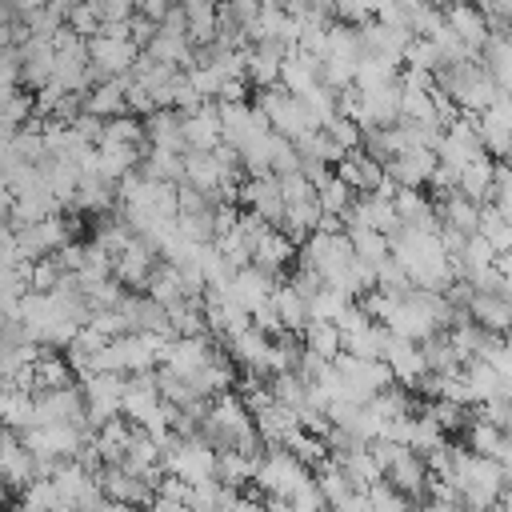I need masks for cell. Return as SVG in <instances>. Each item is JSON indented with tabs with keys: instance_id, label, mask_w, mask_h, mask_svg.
I'll use <instances>...</instances> for the list:
<instances>
[{
	"instance_id": "cell-17",
	"label": "cell",
	"mask_w": 512,
	"mask_h": 512,
	"mask_svg": "<svg viewBox=\"0 0 512 512\" xmlns=\"http://www.w3.org/2000/svg\"><path fill=\"white\" fill-rule=\"evenodd\" d=\"M432 168H436V152L432 148H412V152H400V156L384 160V180H392L396 188H424L432 180Z\"/></svg>"
},
{
	"instance_id": "cell-19",
	"label": "cell",
	"mask_w": 512,
	"mask_h": 512,
	"mask_svg": "<svg viewBox=\"0 0 512 512\" xmlns=\"http://www.w3.org/2000/svg\"><path fill=\"white\" fill-rule=\"evenodd\" d=\"M432 208H436V224L440 228L460 232V236H476L480 232V204H472L468 196L444 192V196H432Z\"/></svg>"
},
{
	"instance_id": "cell-40",
	"label": "cell",
	"mask_w": 512,
	"mask_h": 512,
	"mask_svg": "<svg viewBox=\"0 0 512 512\" xmlns=\"http://www.w3.org/2000/svg\"><path fill=\"white\" fill-rule=\"evenodd\" d=\"M300 336H304V348L316 352L320 360H336L340 356V332H336L332 320H308Z\"/></svg>"
},
{
	"instance_id": "cell-29",
	"label": "cell",
	"mask_w": 512,
	"mask_h": 512,
	"mask_svg": "<svg viewBox=\"0 0 512 512\" xmlns=\"http://www.w3.org/2000/svg\"><path fill=\"white\" fill-rule=\"evenodd\" d=\"M492 184H496V160H472L460 168V180H456V192L468 196L472 204H492Z\"/></svg>"
},
{
	"instance_id": "cell-23",
	"label": "cell",
	"mask_w": 512,
	"mask_h": 512,
	"mask_svg": "<svg viewBox=\"0 0 512 512\" xmlns=\"http://www.w3.org/2000/svg\"><path fill=\"white\" fill-rule=\"evenodd\" d=\"M220 144V112L216 100H204L196 112H184V152H212Z\"/></svg>"
},
{
	"instance_id": "cell-38",
	"label": "cell",
	"mask_w": 512,
	"mask_h": 512,
	"mask_svg": "<svg viewBox=\"0 0 512 512\" xmlns=\"http://www.w3.org/2000/svg\"><path fill=\"white\" fill-rule=\"evenodd\" d=\"M312 192H316L320 212H324V216H332V220H344V212H348V208H352V200H356V192H352L336 172H328Z\"/></svg>"
},
{
	"instance_id": "cell-24",
	"label": "cell",
	"mask_w": 512,
	"mask_h": 512,
	"mask_svg": "<svg viewBox=\"0 0 512 512\" xmlns=\"http://www.w3.org/2000/svg\"><path fill=\"white\" fill-rule=\"evenodd\" d=\"M336 176H340L356 196H364V192H376V188L384 184V164H376L372 156H364L360 148H352V152H344V156L336 160Z\"/></svg>"
},
{
	"instance_id": "cell-53",
	"label": "cell",
	"mask_w": 512,
	"mask_h": 512,
	"mask_svg": "<svg viewBox=\"0 0 512 512\" xmlns=\"http://www.w3.org/2000/svg\"><path fill=\"white\" fill-rule=\"evenodd\" d=\"M508 168H512V160H508Z\"/></svg>"
},
{
	"instance_id": "cell-39",
	"label": "cell",
	"mask_w": 512,
	"mask_h": 512,
	"mask_svg": "<svg viewBox=\"0 0 512 512\" xmlns=\"http://www.w3.org/2000/svg\"><path fill=\"white\" fill-rule=\"evenodd\" d=\"M256 460L260 456H244V452L224 448V452H216V480L228 484V488H240V484H248L256 476Z\"/></svg>"
},
{
	"instance_id": "cell-41",
	"label": "cell",
	"mask_w": 512,
	"mask_h": 512,
	"mask_svg": "<svg viewBox=\"0 0 512 512\" xmlns=\"http://www.w3.org/2000/svg\"><path fill=\"white\" fill-rule=\"evenodd\" d=\"M364 512H412V504L396 488H388L384 480H376L372 488H364Z\"/></svg>"
},
{
	"instance_id": "cell-7",
	"label": "cell",
	"mask_w": 512,
	"mask_h": 512,
	"mask_svg": "<svg viewBox=\"0 0 512 512\" xmlns=\"http://www.w3.org/2000/svg\"><path fill=\"white\" fill-rule=\"evenodd\" d=\"M140 48L128 40V36H92L88 40V64H92V76L96 80H120L132 72Z\"/></svg>"
},
{
	"instance_id": "cell-10",
	"label": "cell",
	"mask_w": 512,
	"mask_h": 512,
	"mask_svg": "<svg viewBox=\"0 0 512 512\" xmlns=\"http://www.w3.org/2000/svg\"><path fill=\"white\" fill-rule=\"evenodd\" d=\"M104 496L112 504H124V508H144L156 500V476H140V472H128V468H116V464H104L96 472Z\"/></svg>"
},
{
	"instance_id": "cell-8",
	"label": "cell",
	"mask_w": 512,
	"mask_h": 512,
	"mask_svg": "<svg viewBox=\"0 0 512 512\" xmlns=\"http://www.w3.org/2000/svg\"><path fill=\"white\" fill-rule=\"evenodd\" d=\"M216 340L204 332V336H172V340H164V348H160V368H168V372H176V376H196L204 364H212L216 360Z\"/></svg>"
},
{
	"instance_id": "cell-15",
	"label": "cell",
	"mask_w": 512,
	"mask_h": 512,
	"mask_svg": "<svg viewBox=\"0 0 512 512\" xmlns=\"http://www.w3.org/2000/svg\"><path fill=\"white\" fill-rule=\"evenodd\" d=\"M380 360L388 364L392 380H396L400 388H408V392H412V384L428 372V368H424V352H420V344H412V340H404V336H392V332H388V340H384Z\"/></svg>"
},
{
	"instance_id": "cell-32",
	"label": "cell",
	"mask_w": 512,
	"mask_h": 512,
	"mask_svg": "<svg viewBox=\"0 0 512 512\" xmlns=\"http://www.w3.org/2000/svg\"><path fill=\"white\" fill-rule=\"evenodd\" d=\"M480 60H484L496 92L512 96V40L508 36H488V44L480 48Z\"/></svg>"
},
{
	"instance_id": "cell-2",
	"label": "cell",
	"mask_w": 512,
	"mask_h": 512,
	"mask_svg": "<svg viewBox=\"0 0 512 512\" xmlns=\"http://www.w3.org/2000/svg\"><path fill=\"white\" fill-rule=\"evenodd\" d=\"M392 260L404 268L408 284L412 288H424V292H444L452 280H456V268L440 244L436 232H412V228H400L392 240Z\"/></svg>"
},
{
	"instance_id": "cell-35",
	"label": "cell",
	"mask_w": 512,
	"mask_h": 512,
	"mask_svg": "<svg viewBox=\"0 0 512 512\" xmlns=\"http://www.w3.org/2000/svg\"><path fill=\"white\" fill-rule=\"evenodd\" d=\"M320 60L360 64V40H356V28H352V24L332 20V24H328V32H324V52H320Z\"/></svg>"
},
{
	"instance_id": "cell-16",
	"label": "cell",
	"mask_w": 512,
	"mask_h": 512,
	"mask_svg": "<svg viewBox=\"0 0 512 512\" xmlns=\"http://www.w3.org/2000/svg\"><path fill=\"white\" fill-rule=\"evenodd\" d=\"M52 36H24L20 48H16V60H20V80L36 92L44 84H52Z\"/></svg>"
},
{
	"instance_id": "cell-33",
	"label": "cell",
	"mask_w": 512,
	"mask_h": 512,
	"mask_svg": "<svg viewBox=\"0 0 512 512\" xmlns=\"http://www.w3.org/2000/svg\"><path fill=\"white\" fill-rule=\"evenodd\" d=\"M292 148H296V156H300V164H320V168H332L344 152L332 144V136L324 132V128H308L300 140H292Z\"/></svg>"
},
{
	"instance_id": "cell-36",
	"label": "cell",
	"mask_w": 512,
	"mask_h": 512,
	"mask_svg": "<svg viewBox=\"0 0 512 512\" xmlns=\"http://www.w3.org/2000/svg\"><path fill=\"white\" fill-rule=\"evenodd\" d=\"M344 236H348V244H352V256H356L360 264H368V268H380V264L392 256L388 236L376 232V228H352V232H344Z\"/></svg>"
},
{
	"instance_id": "cell-31",
	"label": "cell",
	"mask_w": 512,
	"mask_h": 512,
	"mask_svg": "<svg viewBox=\"0 0 512 512\" xmlns=\"http://www.w3.org/2000/svg\"><path fill=\"white\" fill-rule=\"evenodd\" d=\"M180 12H184V36L192 48H204L216 40V4L208 0H180Z\"/></svg>"
},
{
	"instance_id": "cell-14",
	"label": "cell",
	"mask_w": 512,
	"mask_h": 512,
	"mask_svg": "<svg viewBox=\"0 0 512 512\" xmlns=\"http://www.w3.org/2000/svg\"><path fill=\"white\" fill-rule=\"evenodd\" d=\"M236 204L244 212H256L272 228H280V220H284V196H280V180L276 176H256V180L240 184V200Z\"/></svg>"
},
{
	"instance_id": "cell-45",
	"label": "cell",
	"mask_w": 512,
	"mask_h": 512,
	"mask_svg": "<svg viewBox=\"0 0 512 512\" xmlns=\"http://www.w3.org/2000/svg\"><path fill=\"white\" fill-rule=\"evenodd\" d=\"M476 416L488 420V424L500 428V432H512V400H504V396H496V400H488V404H476Z\"/></svg>"
},
{
	"instance_id": "cell-4",
	"label": "cell",
	"mask_w": 512,
	"mask_h": 512,
	"mask_svg": "<svg viewBox=\"0 0 512 512\" xmlns=\"http://www.w3.org/2000/svg\"><path fill=\"white\" fill-rule=\"evenodd\" d=\"M160 472L176 476L184 484H208V480H216V448H208L200 436H192V440L168 436L164 456H160Z\"/></svg>"
},
{
	"instance_id": "cell-5",
	"label": "cell",
	"mask_w": 512,
	"mask_h": 512,
	"mask_svg": "<svg viewBox=\"0 0 512 512\" xmlns=\"http://www.w3.org/2000/svg\"><path fill=\"white\" fill-rule=\"evenodd\" d=\"M308 480H312V468L288 448H264L256 460V476H252V484L264 496H280V500L292 496L296 488H304Z\"/></svg>"
},
{
	"instance_id": "cell-37",
	"label": "cell",
	"mask_w": 512,
	"mask_h": 512,
	"mask_svg": "<svg viewBox=\"0 0 512 512\" xmlns=\"http://www.w3.org/2000/svg\"><path fill=\"white\" fill-rule=\"evenodd\" d=\"M136 172L148 176V180H156V184H184V156L180 152H156V148H148Z\"/></svg>"
},
{
	"instance_id": "cell-47",
	"label": "cell",
	"mask_w": 512,
	"mask_h": 512,
	"mask_svg": "<svg viewBox=\"0 0 512 512\" xmlns=\"http://www.w3.org/2000/svg\"><path fill=\"white\" fill-rule=\"evenodd\" d=\"M172 8H176V0H136V12H140L144 20H152L156 28H160V20H164Z\"/></svg>"
},
{
	"instance_id": "cell-11",
	"label": "cell",
	"mask_w": 512,
	"mask_h": 512,
	"mask_svg": "<svg viewBox=\"0 0 512 512\" xmlns=\"http://www.w3.org/2000/svg\"><path fill=\"white\" fill-rule=\"evenodd\" d=\"M36 424H84V428H88L84 392H80L76 384H64V388H48V392H36L32 428H36Z\"/></svg>"
},
{
	"instance_id": "cell-12",
	"label": "cell",
	"mask_w": 512,
	"mask_h": 512,
	"mask_svg": "<svg viewBox=\"0 0 512 512\" xmlns=\"http://www.w3.org/2000/svg\"><path fill=\"white\" fill-rule=\"evenodd\" d=\"M36 476H40V468H36V456H32V448L24 444V436H20L16 428L0 424V484H8V488H28Z\"/></svg>"
},
{
	"instance_id": "cell-51",
	"label": "cell",
	"mask_w": 512,
	"mask_h": 512,
	"mask_svg": "<svg viewBox=\"0 0 512 512\" xmlns=\"http://www.w3.org/2000/svg\"><path fill=\"white\" fill-rule=\"evenodd\" d=\"M16 512H28V508H16Z\"/></svg>"
},
{
	"instance_id": "cell-13",
	"label": "cell",
	"mask_w": 512,
	"mask_h": 512,
	"mask_svg": "<svg viewBox=\"0 0 512 512\" xmlns=\"http://www.w3.org/2000/svg\"><path fill=\"white\" fill-rule=\"evenodd\" d=\"M156 264H160V252H156L152 244H144L140 236H132L128 248L112 256V280H116L124 292H128V288H148Z\"/></svg>"
},
{
	"instance_id": "cell-9",
	"label": "cell",
	"mask_w": 512,
	"mask_h": 512,
	"mask_svg": "<svg viewBox=\"0 0 512 512\" xmlns=\"http://www.w3.org/2000/svg\"><path fill=\"white\" fill-rule=\"evenodd\" d=\"M80 392H84L88 424H92V432H96L100 424H108V420H116V416H120L124 376H116V372H92V376H84Z\"/></svg>"
},
{
	"instance_id": "cell-34",
	"label": "cell",
	"mask_w": 512,
	"mask_h": 512,
	"mask_svg": "<svg viewBox=\"0 0 512 512\" xmlns=\"http://www.w3.org/2000/svg\"><path fill=\"white\" fill-rule=\"evenodd\" d=\"M384 340H388V328H384L380 320H368L364 328H356V332L340 336V352H348V356H360V360H380V352H384Z\"/></svg>"
},
{
	"instance_id": "cell-18",
	"label": "cell",
	"mask_w": 512,
	"mask_h": 512,
	"mask_svg": "<svg viewBox=\"0 0 512 512\" xmlns=\"http://www.w3.org/2000/svg\"><path fill=\"white\" fill-rule=\"evenodd\" d=\"M280 280L276 276H268L264 268H256V264H248V268H236L232 272V280H228V296L252 316L260 304H268L272 300V288H276Z\"/></svg>"
},
{
	"instance_id": "cell-25",
	"label": "cell",
	"mask_w": 512,
	"mask_h": 512,
	"mask_svg": "<svg viewBox=\"0 0 512 512\" xmlns=\"http://www.w3.org/2000/svg\"><path fill=\"white\" fill-rule=\"evenodd\" d=\"M392 208H396L400 228H412V232H436V228H440V224H436L432 196H424L420 188H396Z\"/></svg>"
},
{
	"instance_id": "cell-48",
	"label": "cell",
	"mask_w": 512,
	"mask_h": 512,
	"mask_svg": "<svg viewBox=\"0 0 512 512\" xmlns=\"http://www.w3.org/2000/svg\"><path fill=\"white\" fill-rule=\"evenodd\" d=\"M128 36H132V44H136V48H148V40L156 36V24H152V20H144V16L136 12V16L128 20Z\"/></svg>"
},
{
	"instance_id": "cell-26",
	"label": "cell",
	"mask_w": 512,
	"mask_h": 512,
	"mask_svg": "<svg viewBox=\"0 0 512 512\" xmlns=\"http://www.w3.org/2000/svg\"><path fill=\"white\" fill-rule=\"evenodd\" d=\"M468 320L472 324H480L484 332H508L512 328V300L504 296V292H472V300H468Z\"/></svg>"
},
{
	"instance_id": "cell-42",
	"label": "cell",
	"mask_w": 512,
	"mask_h": 512,
	"mask_svg": "<svg viewBox=\"0 0 512 512\" xmlns=\"http://www.w3.org/2000/svg\"><path fill=\"white\" fill-rule=\"evenodd\" d=\"M64 28H72V32L84 36V40H92V36L100 32V12H96V4H92V0H80V4L68 12Z\"/></svg>"
},
{
	"instance_id": "cell-22",
	"label": "cell",
	"mask_w": 512,
	"mask_h": 512,
	"mask_svg": "<svg viewBox=\"0 0 512 512\" xmlns=\"http://www.w3.org/2000/svg\"><path fill=\"white\" fill-rule=\"evenodd\" d=\"M144 140L156 152H180L184 156V112L156 108L152 116H144Z\"/></svg>"
},
{
	"instance_id": "cell-6",
	"label": "cell",
	"mask_w": 512,
	"mask_h": 512,
	"mask_svg": "<svg viewBox=\"0 0 512 512\" xmlns=\"http://www.w3.org/2000/svg\"><path fill=\"white\" fill-rule=\"evenodd\" d=\"M256 108H260V116L268 120V128H272L276 136H284V140H300V136L312 128V120H308L300 96H292L284 84L260 88V92H256Z\"/></svg>"
},
{
	"instance_id": "cell-44",
	"label": "cell",
	"mask_w": 512,
	"mask_h": 512,
	"mask_svg": "<svg viewBox=\"0 0 512 512\" xmlns=\"http://www.w3.org/2000/svg\"><path fill=\"white\" fill-rule=\"evenodd\" d=\"M492 208L512 224V168L496 164V184H492Z\"/></svg>"
},
{
	"instance_id": "cell-43",
	"label": "cell",
	"mask_w": 512,
	"mask_h": 512,
	"mask_svg": "<svg viewBox=\"0 0 512 512\" xmlns=\"http://www.w3.org/2000/svg\"><path fill=\"white\" fill-rule=\"evenodd\" d=\"M324 132L332 136V144H336L340 152L360 148V124H356V120H348V116H332V120L324 124Z\"/></svg>"
},
{
	"instance_id": "cell-1",
	"label": "cell",
	"mask_w": 512,
	"mask_h": 512,
	"mask_svg": "<svg viewBox=\"0 0 512 512\" xmlns=\"http://www.w3.org/2000/svg\"><path fill=\"white\" fill-rule=\"evenodd\" d=\"M16 320L40 348H68L72 336L88 324V304L72 284L56 292H24L16 304Z\"/></svg>"
},
{
	"instance_id": "cell-46",
	"label": "cell",
	"mask_w": 512,
	"mask_h": 512,
	"mask_svg": "<svg viewBox=\"0 0 512 512\" xmlns=\"http://www.w3.org/2000/svg\"><path fill=\"white\" fill-rule=\"evenodd\" d=\"M100 12V24H128L136 16V0H92Z\"/></svg>"
},
{
	"instance_id": "cell-20",
	"label": "cell",
	"mask_w": 512,
	"mask_h": 512,
	"mask_svg": "<svg viewBox=\"0 0 512 512\" xmlns=\"http://www.w3.org/2000/svg\"><path fill=\"white\" fill-rule=\"evenodd\" d=\"M252 264L264 268L268 276L284 280V276L292 272V264H296V244H292L280 228H268V232L260 236V244L252 248Z\"/></svg>"
},
{
	"instance_id": "cell-21",
	"label": "cell",
	"mask_w": 512,
	"mask_h": 512,
	"mask_svg": "<svg viewBox=\"0 0 512 512\" xmlns=\"http://www.w3.org/2000/svg\"><path fill=\"white\" fill-rule=\"evenodd\" d=\"M444 24H448V28L460 36V44L472 48V52H480V48L488 44V20H484V12H480L472 0L448 4V8H444Z\"/></svg>"
},
{
	"instance_id": "cell-52",
	"label": "cell",
	"mask_w": 512,
	"mask_h": 512,
	"mask_svg": "<svg viewBox=\"0 0 512 512\" xmlns=\"http://www.w3.org/2000/svg\"><path fill=\"white\" fill-rule=\"evenodd\" d=\"M492 512H504V508H492Z\"/></svg>"
},
{
	"instance_id": "cell-27",
	"label": "cell",
	"mask_w": 512,
	"mask_h": 512,
	"mask_svg": "<svg viewBox=\"0 0 512 512\" xmlns=\"http://www.w3.org/2000/svg\"><path fill=\"white\" fill-rule=\"evenodd\" d=\"M72 204H76L80 212H96V216H104V212L116 204V184H112L108 176H100L96 168H88V172H80V180H76Z\"/></svg>"
},
{
	"instance_id": "cell-3",
	"label": "cell",
	"mask_w": 512,
	"mask_h": 512,
	"mask_svg": "<svg viewBox=\"0 0 512 512\" xmlns=\"http://www.w3.org/2000/svg\"><path fill=\"white\" fill-rule=\"evenodd\" d=\"M200 440L216 452L232 448V452H244V456H260V436H256V424H252V412L244 408V400L236 392H220L208 400V412L200 420Z\"/></svg>"
},
{
	"instance_id": "cell-50",
	"label": "cell",
	"mask_w": 512,
	"mask_h": 512,
	"mask_svg": "<svg viewBox=\"0 0 512 512\" xmlns=\"http://www.w3.org/2000/svg\"><path fill=\"white\" fill-rule=\"evenodd\" d=\"M504 344H508V348H512V328H508V332H504Z\"/></svg>"
},
{
	"instance_id": "cell-28",
	"label": "cell",
	"mask_w": 512,
	"mask_h": 512,
	"mask_svg": "<svg viewBox=\"0 0 512 512\" xmlns=\"http://www.w3.org/2000/svg\"><path fill=\"white\" fill-rule=\"evenodd\" d=\"M124 88H128V76H120V80H96V84L84 92V112H88V116H100V120L128 116V108H124Z\"/></svg>"
},
{
	"instance_id": "cell-49",
	"label": "cell",
	"mask_w": 512,
	"mask_h": 512,
	"mask_svg": "<svg viewBox=\"0 0 512 512\" xmlns=\"http://www.w3.org/2000/svg\"><path fill=\"white\" fill-rule=\"evenodd\" d=\"M220 512H264V500H252V496H240V492H236Z\"/></svg>"
},
{
	"instance_id": "cell-30",
	"label": "cell",
	"mask_w": 512,
	"mask_h": 512,
	"mask_svg": "<svg viewBox=\"0 0 512 512\" xmlns=\"http://www.w3.org/2000/svg\"><path fill=\"white\" fill-rule=\"evenodd\" d=\"M272 312H276V320H280V328H284L288 336L304 332V324H308V300H304L288 280H280V284L272 288Z\"/></svg>"
}]
</instances>
